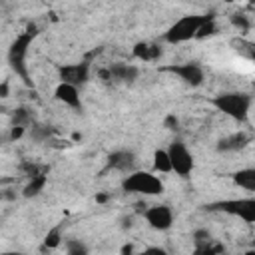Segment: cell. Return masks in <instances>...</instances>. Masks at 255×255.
Returning a JSON list of instances; mask_svg holds the SVG:
<instances>
[{
	"label": "cell",
	"mask_w": 255,
	"mask_h": 255,
	"mask_svg": "<svg viewBox=\"0 0 255 255\" xmlns=\"http://www.w3.org/2000/svg\"><path fill=\"white\" fill-rule=\"evenodd\" d=\"M243 255H255V249H247Z\"/></svg>",
	"instance_id": "cell-35"
},
{
	"label": "cell",
	"mask_w": 255,
	"mask_h": 255,
	"mask_svg": "<svg viewBox=\"0 0 255 255\" xmlns=\"http://www.w3.org/2000/svg\"><path fill=\"white\" fill-rule=\"evenodd\" d=\"M205 211H221L233 217L243 219L245 223H255V197H241V199H221L203 205Z\"/></svg>",
	"instance_id": "cell-5"
},
{
	"label": "cell",
	"mask_w": 255,
	"mask_h": 255,
	"mask_svg": "<svg viewBox=\"0 0 255 255\" xmlns=\"http://www.w3.org/2000/svg\"><path fill=\"white\" fill-rule=\"evenodd\" d=\"M237 44V50H241L247 58H251L255 62V42H249V40H239L235 42Z\"/></svg>",
	"instance_id": "cell-26"
},
{
	"label": "cell",
	"mask_w": 255,
	"mask_h": 255,
	"mask_svg": "<svg viewBox=\"0 0 255 255\" xmlns=\"http://www.w3.org/2000/svg\"><path fill=\"white\" fill-rule=\"evenodd\" d=\"M122 255H133V245L131 243H126L122 247Z\"/></svg>",
	"instance_id": "cell-31"
},
{
	"label": "cell",
	"mask_w": 255,
	"mask_h": 255,
	"mask_svg": "<svg viewBox=\"0 0 255 255\" xmlns=\"http://www.w3.org/2000/svg\"><path fill=\"white\" fill-rule=\"evenodd\" d=\"M54 98L66 106H70L72 110L76 112H82V100H80V92L76 86H70V84H58L56 90H54Z\"/></svg>",
	"instance_id": "cell-11"
},
{
	"label": "cell",
	"mask_w": 255,
	"mask_h": 255,
	"mask_svg": "<svg viewBox=\"0 0 255 255\" xmlns=\"http://www.w3.org/2000/svg\"><path fill=\"white\" fill-rule=\"evenodd\" d=\"M143 217L149 223V227L155 231H165L173 223V213L167 205H151L143 211Z\"/></svg>",
	"instance_id": "cell-9"
},
{
	"label": "cell",
	"mask_w": 255,
	"mask_h": 255,
	"mask_svg": "<svg viewBox=\"0 0 255 255\" xmlns=\"http://www.w3.org/2000/svg\"><path fill=\"white\" fill-rule=\"evenodd\" d=\"M135 165V153L129 151V149H118V151H112L108 155V161H106V169H116V171H131Z\"/></svg>",
	"instance_id": "cell-10"
},
{
	"label": "cell",
	"mask_w": 255,
	"mask_h": 255,
	"mask_svg": "<svg viewBox=\"0 0 255 255\" xmlns=\"http://www.w3.org/2000/svg\"><path fill=\"white\" fill-rule=\"evenodd\" d=\"M66 255H90V253H88V247L82 241L68 239L66 241Z\"/></svg>",
	"instance_id": "cell-22"
},
{
	"label": "cell",
	"mask_w": 255,
	"mask_h": 255,
	"mask_svg": "<svg viewBox=\"0 0 255 255\" xmlns=\"http://www.w3.org/2000/svg\"><path fill=\"white\" fill-rule=\"evenodd\" d=\"M229 22H231L239 32H247V30L251 28L249 18H247V16H243V14H231V16H229Z\"/></svg>",
	"instance_id": "cell-24"
},
{
	"label": "cell",
	"mask_w": 255,
	"mask_h": 255,
	"mask_svg": "<svg viewBox=\"0 0 255 255\" xmlns=\"http://www.w3.org/2000/svg\"><path fill=\"white\" fill-rule=\"evenodd\" d=\"M161 54H163V50L155 42H137L133 46V56L143 62H157L161 58Z\"/></svg>",
	"instance_id": "cell-13"
},
{
	"label": "cell",
	"mask_w": 255,
	"mask_h": 255,
	"mask_svg": "<svg viewBox=\"0 0 255 255\" xmlns=\"http://www.w3.org/2000/svg\"><path fill=\"white\" fill-rule=\"evenodd\" d=\"M2 255H26V253H20V251H6V253H2Z\"/></svg>",
	"instance_id": "cell-34"
},
{
	"label": "cell",
	"mask_w": 255,
	"mask_h": 255,
	"mask_svg": "<svg viewBox=\"0 0 255 255\" xmlns=\"http://www.w3.org/2000/svg\"><path fill=\"white\" fill-rule=\"evenodd\" d=\"M217 32V26H215V18H211V20H207L203 26H201V30L197 32V38H207V36H213Z\"/></svg>",
	"instance_id": "cell-27"
},
{
	"label": "cell",
	"mask_w": 255,
	"mask_h": 255,
	"mask_svg": "<svg viewBox=\"0 0 255 255\" xmlns=\"http://www.w3.org/2000/svg\"><path fill=\"white\" fill-rule=\"evenodd\" d=\"M153 169H155V171H161V173L171 171V159H169L167 149L157 147V149L153 151Z\"/></svg>",
	"instance_id": "cell-16"
},
{
	"label": "cell",
	"mask_w": 255,
	"mask_h": 255,
	"mask_svg": "<svg viewBox=\"0 0 255 255\" xmlns=\"http://www.w3.org/2000/svg\"><path fill=\"white\" fill-rule=\"evenodd\" d=\"M106 199H108V195H96V201H98V203H104Z\"/></svg>",
	"instance_id": "cell-33"
},
{
	"label": "cell",
	"mask_w": 255,
	"mask_h": 255,
	"mask_svg": "<svg viewBox=\"0 0 255 255\" xmlns=\"http://www.w3.org/2000/svg\"><path fill=\"white\" fill-rule=\"evenodd\" d=\"M48 183V175H38V177H32L28 183H26V187H24V191H22V195L24 197H36L42 189H44V185Z\"/></svg>",
	"instance_id": "cell-17"
},
{
	"label": "cell",
	"mask_w": 255,
	"mask_h": 255,
	"mask_svg": "<svg viewBox=\"0 0 255 255\" xmlns=\"http://www.w3.org/2000/svg\"><path fill=\"white\" fill-rule=\"evenodd\" d=\"M22 133H24V128H14V126H12V129H10V139H18V137H22Z\"/></svg>",
	"instance_id": "cell-30"
},
{
	"label": "cell",
	"mask_w": 255,
	"mask_h": 255,
	"mask_svg": "<svg viewBox=\"0 0 255 255\" xmlns=\"http://www.w3.org/2000/svg\"><path fill=\"white\" fill-rule=\"evenodd\" d=\"M213 14H187V16H181L175 24H171L167 28V32L163 34V40L167 44H181V42H187L191 38H197V32L201 30V26L211 20Z\"/></svg>",
	"instance_id": "cell-3"
},
{
	"label": "cell",
	"mask_w": 255,
	"mask_h": 255,
	"mask_svg": "<svg viewBox=\"0 0 255 255\" xmlns=\"http://www.w3.org/2000/svg\"><path fill=\"white\" fill-rule=\"evenodd\" d=\"M20 169L32 179V177H38V175H48V167L46 165H38V163H30V161H22Z\"/></svg>",
	"instance_id": "cell-21"
},
{
	"label": "cell",
	"mask_w": 255,
	"mask_h": 255,
	"mask_svg": "<svg viewBox=\"0 0 255 255\" xmlns=\"http://www.w3.org/2000/svg\"><path fill=\"white\" fill-rule=\"evenodd\" d=\"M60 82L70 84V86H84L90 80V64L88 62H78V64H64L58 68Z\"/></svg>",
	"instance_id": "cell-8"
},
{
	"label": "cell",
	"mask_w": 255,
	"mask_h": 255,
	"mask_svg": "<svg viewBox=\"0 0 255 255\" xmlns=\"http://www.w3.org/2000/svg\"><path fill=\"white\" fill-rule=\"evenodd\" d=\"M30 124H34L30 110H26V108L14 110V114H12V126H14V128H24V129H26Z\"/></svg>",
	"instance_id": "cell-19"
},
{
	"label": "cell",
	"mask_w": 255,
	"mask_h": 255,
	"mask_svg": "<svg viewBox=\"0 0 255 255\" xmlns=\"http://www.w3.org/2000/svg\"><path fill=\"white\" fill-rule=\"evenodd\" d=\"M233 183L247 189V191H255V167H243L239 171H235L231 175Z\"/></svg>",
	"instance_id": "cell-15"
},
{
	"label": "cell",
	"mask_w": 255,
	"mask_h": 255,
	"mask_svg": "<svg viewBox=\"0 0 255 255\" xmlns=\"http://www.w3.org/2000/svg\"><path fill=\"white\" fill-rule=\"evenodd\" d=\"M211 241H213V237H211V233H209L207 229H197V231H193V245H195V247L209 245Z\"/></svg>",
	"instance_id": "cell-25"
},
{
	"label": "cell",
	"mask_w": 255,
	"mask_h": 255,
	"mask_svg": "<svg viewBox=\"0 0 255 255\" xmlns=\"http://www.w3.org/2000/svg\"><path fill=\"white\" fill-rule=\"evenodd\" d=\"M34 38H36V26L30 24L26 28V32L16 36V40L12 42V46L8 50V64L16 72V76L22 78V82L26 86H32V80H30V74H28V68H26V54H28V48H30Z\"/></svg>",
	"instance_id": "cell-1"
},
{
	"label": "cell",
	"mask_w": 255,
	"mask_h": 255,
	"mask_svg": "<svg viewBox=\"0 0 255 255\" xmlns=\"http://www.w3.org/2000/svg\"><path fill=\"white\" fill-rule=\"evenodd\" d=\"M159 72H169L173 76H177L181 82L197 88L203 84V68L195 62H183V64H167V66H161Z\"/></svg>",
	"instance_id": "cell-7"
},
{
	"label": "cell",
	"mask_w": 255,
	"mask_h": 255,
	"mask_svg": "<svg viewBox=\"0 0 255 255\" xmlns=\"http://www.w3.org/2000/svg\"><path fill=\"white\" fill-rule=\"evenodd\" d=\"M163 126H165L167 129H177V126H179V120H177L173 114H169V116L163 120Z\"/></svg>",
	"instance_id": "cell-28"
},
{
	"label": "cell",
	"mask_w": 255,
	"mask_h": 255,
	"mask_svg": "<svg viewBox=\"0 0 255 255\" xmlns=\"http://www.w3.org/2000/svg\"><path fill=\"white\" fill-rule=\"evenodd\" d=\"M62 239H64V235H62V225H56V227L48 229V233L44 235V245H42V249H56V247H60Z\"/></svg>",
	"instance_id": "cell-18"
},
{
	"label": "cell",
	"mask_w": 255,
	"mask_h": 255,
	"mask_svg": "<svg viewBox=\"0 0 255 255\" xmlns=\"http://www.w3.org/2000/svg\"><path fill=\"white\" fill-rule=\"evenodd\" d=\"M223 253H225V245L223 243H217V241H211L209 245L195 247L191 255H223Z\"/></svg>",
	"instance_id": "cell-20"
},
{
	"label": "cell",
	"mask_w": 255,
	"mask_h": 255,
	"mask_svg": "<svg viewBox=\"0 0 255 255\" xmlns=\"http://www.w3.org/2000/svg\"><path fill=\"white\" fill-rule=\"evenodd\" d=\"M122 189L126 193L139 195H159L163 193V181L149 171H131L122 179Z\"/></svg>",
	"instance_id": "cell-4"
},
{
	"label": "cell",
	"mask_w": 255,
	"mask_h": 255,
	"mask_svg": "<svg viewBox=\"0 0 255 255\" xmlns=\"http://www.w3.org/2000/svg\"><path fill=\"white\" fill-rule=\"evenodd\" d=\"M139 255H167V251L163 247H145Z\"/></svg>",
	"instance_id": "cell-29"
},
{
	"label": "cell",
	"mask_w": 255,
	"mask_h": 255,
	"mask_svg": "<svg viewBox=\"0 0 255 255\" xmlns=\"http://www.w3.org/2000/svg\"><path fill=\"white\" fill-rule=\"evenodd\" d=\"M167 153H169V159H171V171H175L181 177H187L193 171V165H195L193 155L181 139L171 141L169 147H167Z\"/></svg>",
	"instance_id": "cell-6"
},
{
	"label": "cell",
	"mask_w": 255,
	"mask_h": 255,
	"mask_svg": "<svg viewBox=\"0 0 255 255\" xmlns=\"http://www.w3.org/2000/svg\"><path fill=\"white\" fill-rule=\"evenodd\" d=\"M0 98H8V82L4 80L2 86H0Z\"/></svg>",
	"instance_id": "cell-32"
},
{
	"label": "cell",
	"mask_w": 255,
	"mask_h": 255,
	"mask_svg": "<svg viewBox=\"0 0 255 255\" xmlns=\"http://www.w3.org/2000/svg\"><path fill=\"white\" fill-rule=\"evenodd\" d=\"M211 104L225 116L243 124V122H247V116H249L251 96L245 92H223V94H217L215 98H211Z\"/></svg>",
	"instance_id": "cell-2"
},
{
	"label": "cell",
	"mask_w": 255,
	"mask_h": 255,
	"mask_svg": "<svg viewBox=\"0 0 255 255\" xmlns=\"http://www.w3.org/2000/svg\"><path fill=\"white\" fill-rule=\"evenodd\" d=\"M108 72H110L112 80L124 82V84H131L139 76V70L133 64H126V62H114V64H110L108 66Z\"/></svg>",
	"instance_id": "cell-12"
},
{
	"label": "cell",
	"mask_w": 255,
	"mask_h": 255,
	"mask_svg": "<svg viewBox=\"0 0 255 255\" xmlns=\"http://www.w3.org/2000/svg\"><path fill=\"white\" fill-rule=\"evenodd\" d=\"M50 135H52L50 126H42V124H34V126H32V137H34L36 141H48Z\"/></svg>",
	"instance_id": "cell-23"
},
{
	"label": "cell",
	"mask_w": 255,
	"mask_h": 255,
	"mask_svg": "<svg viewBox=\"0 0 255 255\" xmlns=\"http://www.w3.org/2000/svg\"><path fill=\"white\" fill-rule=\"evenodd\" d=\"M249 143V135L245 131H235L217 141V151H239Z\"/></svg>",
	"instance_id": "cell-14"
}]
</instances>
